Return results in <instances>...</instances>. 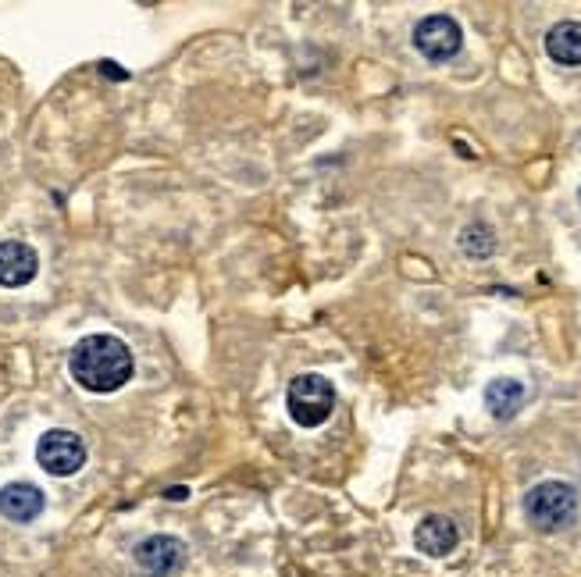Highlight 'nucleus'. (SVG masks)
Listing matches in <instances>:
<instances>
[{
	"mask_svg": "<svg viewBox=\"0 0 581 577\" xmlns=\"http://www.w3.org/2000/svg\"><path fill=\"white\" fill-rule=\"evenodd\" d=\"M43 492L29 481H11V485L0 488V513L15 524H29L43 513Z\"/></svg>",
	"mask_w": 581,
	"mask_h": 577,
	"instance_id": "6e6552de",
	"label": "nucleus"
},
{
	"mask_svg": "<svg viewBox=\"0 0 581 577\" xmlns=\"http://www.w3.org/2000/svg\"><path fill=\"white\" fill-rule=\"evenodd\" d=\"M524 517L542 535H557L578 521V492L567 481H539L524 496Z\"/></svg>",
	"mask_w": 581,
	"mask_h": 577,
	"instance_id": "f03ea898",
	"label": "nucleus"
},
{
	"mask_svg": "<svg viewBox=\"0 0 581 577\" xmlns=\"http://www.w3.org/2000/svg\"><path fill=\"white\" fill-rule=\"evenodd\" d=\"M36 460L47 474L54 478H72L75 471H82L86 464V442L65 428H50L36 442Z\"/></svg>",
	"mask_w": 581,
	"mask_h": 577,
	"instance_id": "20e7f679",
	"label": "nucleus"
},
{
	"mask_svg": "<svg viewBox=\"0 0 581 577\" xmlns=\"http://www.w3.org/2000/svg\"><path fill=\"white\" fill-rule=\"evenodd\" d=\"M132 350L118 335H86L75 342L72 357H68V371L86 392H118L132 378Z\"/></svg>",
	"mask_w": 581,
	"mask_h": 577,
	"instance_id": "f257e3e1",
	"label": "nucleus"
},
{
	"mask_svg": "<svg viewBox=\"0 0 581 577\" xmlns=\"http://www.w3.org/2000/svg\"><path fill=\"white\" fill-rule=\"evenodd\" d=\"M546 54L557 65L578 68L581 65V22H557L546 33Z\"/></svg>",
	"mask_w": 581,
	"mask_h": 577,
	"instance_id": "9b49d317",
	"label": "nucleus"
},
{
	"mask_svg": "<svg viewBox=\"0 0 581 577\" xmlns=\"http://www.w3.org/2000/svg\"><path fill=\"white\" fill-rule=\"evenodd\" d=\"M524 399H528V389H524L521 382H514V378H496V382H489V389H485V410H489L496 421H510V417L524 407Z\"/></svg>",
	"mask_w": 581,
	"mask_h": 577,
	"instance_id": "9d476101",
	"label": "nucleus"
},
{
	"mask_svg": "<svg viewBox=\"0 0 581 577\" xmlns=\"http://www.w3.org/2000/svg\"><path fill=\"white\" fill-rule=\"evenodd\" d=\"M40 271V257L29 243H18V239H4L0 243V285L4 289H22L29 285Z\"/></svg>",
	"mask_w": 581,
	"mask_h": 577,
	"instance_id": "0eeeda50",
	"label": "nucleus"
},
{
	"mask_svg": "<svg viewBox=\"0 0 581 577\" xmlns=\"http://www.w3.org/2000/svg\"><path fill=\"white\" fill-rule=\"evenodd\" d=\"M460 542V531L450 517H442V513H428L425 521L418 524L414 531V545H418L425 556H450Z\"/></svg>",
	"mask_w": 581,
	"mask_h": 577,
	"instance_id": "1a4fd4ad",
	"label": "nucleus"
},
{
	"mask_svg": "<svg viewBox=\"0 0 581 577\" xmlns=\"http://www.w3.org/2000/svg\"><path fill=\"white\" fill-rule=\"evenodd\" d=\"M286 407L300 428H321L336 410V389L325 374H300L289 382Z\"/></svg>",
	"mask_w": 581,
	"mask_h": 577,
	"instance_id": "7ed1b4c3",
	"label": "nucleus"
},
{
	"mask_svg": "<svg viewBox=\"0 0 581 577\" xmlns=\"http://www.w3.org/2000/svg\"><path fill=\"white\" fill-rule=\"evenodd\" d=\"M136 563H140L143 574L168 577L186 563V545L175 535H150L136 545Z\"/></svg>",
	"mask_w": 581,
	"mask_h": 577,
	"instance_id": "423d86ee",
	"label": "nucleus"
},
{
	"mask_svg": "<svg viewBox=\"0 0 581 577\" xmlns=\"http://www.w3.org/2000/svg\"><path fill=\"white\" fill-rule=\"evenodd\" d=\"M460 250H464L467 257L482 261V257H489V253L496 250V232H492L489 225H482V221H475V225H467L464 232H460Z\"/></svg>",
	"mask_w": 581,
	"mask_h": 577,
	"instance_id": "f8f14e48",
	"label": "nucleus"
},
{
	"mask_svg": "<svg viewBox=\"0 0 581 577\" xmlns=\"http://www.w3.org/2000/svg\"><path fill=\"white\" fill-rule=\"evenodd\" d=\"M414 47L428 61H450L457 50L464 47V33H460L457 18L450 15H428L414 25Z\"/></svg>",
	"mask_w": 581,
	"mask_h": 577,
	"instance_id": "39448f33",
	"label": "nucleus"
}]
</instances>
